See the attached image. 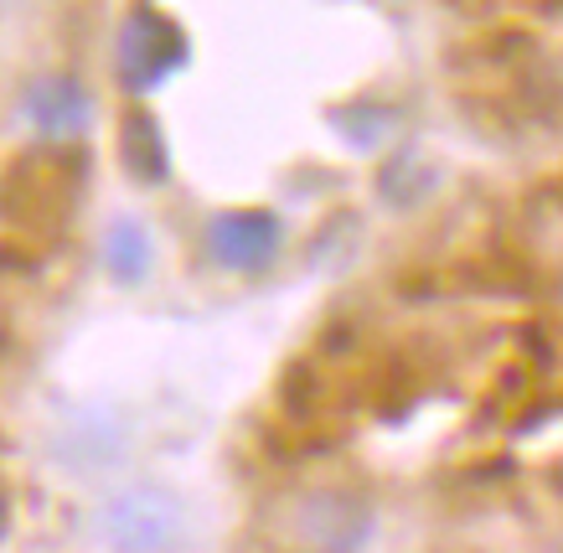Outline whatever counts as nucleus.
Listing matches in <instances>:
<instances>
[{
  "mask_svg": "<svg viewBox=\"0 0 563 553\" xmlns=\"http://www.w3.org/2000/svg\"><path fill=\"white\" fill-rule=\"evenodd\" d=\"M99 538L114 553H172L187 538V512L161 486H130L103 501Z\"/></svg>",
  "mask_w": 563,
  "mask_h": 553,
  "instance_id": "7ed1b4c3",
  "label": "nucleus"
},
{
  "mask_svg": "<svg viewBox=\"0 0 563 553\" xmlns=\"http://www.w3.org/2000/svg\"><path fill=\"white\" fill-rule=\"evenodd\" d=\"M21 114H26V124H32L42 140L68 145V135H84L88 120H93V99H88V88L78 84L73 73H47V78L26 84Z\"/></svg>",
  "mask_w": 563,
  "mask_h": 553,
  "instance_id": "39448f33",
  "label": "nucleus"
},
{
  "mask_svg": "<svg viewBox=\"0 0 563 553\" xmlns=\"http://www.w3.org/2000/svg\"><path fill=\"white\" fill-rule=\"evenodd\" d=\"M120 166L140 187H166L172 151H166V130H161L151 109H130L120 120Z\"/></svg>",
  "mask_w": 563,
  "mask_h": 553,
  "instance_id": "423d86ee",
  "label": "nucleus"
},
{
  "mask_svg": "<svg viewBox=\"0 0 563 553\" xmlns=\"http://www.w3.org/2000/svg\"><path fill=\"white\" fill-rule=\"evenodd\" d=\"M151 259H155V243L140 218H114L103 228V269H109L114 285H145Z\"/></svg>",
  "mask_w": 563,
  "mask_h": 553,
  "instance_id": "0eeeda50",
  "label": "nucleus"
},
{
  "mask_svg": "<svg viewBox=\"0 0 563 553\" xmlns=\"http://www.w3.org/2000/svg\"><path fill=\"white\" fill-rule=\"evenodd\" d=\"M187 63H191V42L172 16H161L151 5H135L124 16L120 42H114V73H120V88L130 99H145L161 84H172Z\"/></svg>",
  "mask_w": 563,
  "mask_h": 553,
  "instance_id": "f03ea898",
  "label": "nucleus"
},
{
  "mask_svg": "<svg viewBox=\"0 0 563 553\" xmlns=\"http://www.w3.org/2000/svg\"><path fill=\"white\" fill-rule=\"evenodd\" d=\"M84 197V151L73 145H32L16 151L0 172V218L16 228H63L73 202Z\"/></svg>",
  "mask_w": 563,
  "mask_h": 553,
  "instance_id": "f257e3e1",
  "label": "nucleus"
},
{
  "mask_svg": "<svg viewBox=\"0 0 563 553\" xmlns=\"http://www.w3.org/2000/svg\"><path fill=\"white\" fill-rule=\"evenodd\" d=\"M285 243V223L269 208H233L207 223V254L218 269H269Z\"/></svg>",
  "mask_w": 563,
  "mask_h": 553,
  "instance_id": "20e7f679",
  "label": "nucleus"
}]
</instances>
